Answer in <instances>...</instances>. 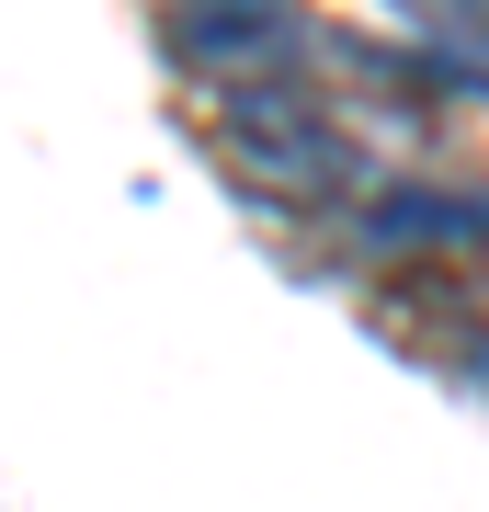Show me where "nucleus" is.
Masks as SVG:
<instances>
[{
  "label": "nucleus",
  "mask_w": 489,
  "mask_h": 512,
  "mask_svg": "<svg viewBox=\"0 0 489 512\" xmlns=\"http://www.w3.org/2000/svg\"><path fill=\"white\" fill-rule=\"evenodd\" d=\"M205 148L262 217H353L364 194L387 183L376 148H364V114L330 103L319 80H239V92H205Z\"/></svg>",
  "instance_id": "obj_1"
},
{
  "label": "nucleus",
  "mask_w": 489,
  "mask_h": 512,
  "mask_svg": "<svg viewBox=\"0 0 489 512\" xmlns=\"http://www.w3.org/2000/svg\"><path fill=\"white\" fill-rule=\"evenodd\" d=\"M171 69H194L205 92H239V80H319L330 69V23L308 0H148Z\"/></svg>",
  "instance_id": "obj_2"
},
{
  "label": "nucleus",
  "mask_w": 489,
  "mask_h": 512,
  "mask_svg": "<svg viewBox=\"0 0 489 512\" xmlns=\"http://www.w3.org/2000/svg\"><path fill=\"white\" fill-rule=\"evenodd\" d=\"M342 251L376 274H433V262L489 251V183H376L342 217Z\"/></svg>",
  "instance_id": "obj_3"
},
{
  "label": "nucleus",
  "mask_w": 489,
  "mask_h": 512,
  "mask_svg": "<svg viewBox=\"0 0 489 512\" xmlns=\"http://www.w3.org/2000/svg\"><path fill=\"white\" fill-rule=\"evenodd\" d=\"M399 12L421 23V35H444L455 57H478V69H489V0H399Z\"/></svg>",
  "instance_id": "obj_4"
}]
</instances>
